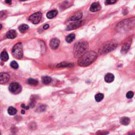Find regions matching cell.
Returning <instances> with one entry per match:
<instances>
[{"label":"cell","mask_w":135,"mask_h":135,"mask_svg":"<svg viewBox=\"0 0 135 135\" xmlns=\"http://www.w3.org/2000/svg\"><path fill=\"white\" fill-rule=\"evenodd\" d=\"M84 21H76L74 22H72L70 23L67 26L66 28V30L67 31H71L75 30L76 29H78L79 27L81 26L83 24H84Z\"/></svg>","instance_id":"6"},{"label":"cell","mask_w":135,"mask_h":135,"mask_svg":"<svg viewBox=\"0 0 135 135\" xmlns=\"http://www.w3.org/2000/svg\"><path fill=\"white\" fill-rule=\"evenodd\" d=\"M12 55L17 59H21L23 57V46L21 43H18L12 49Z\"/></svg>","instance_id":"4"},{"label":"cell","mask_w":135,"mask_h":135,"mask_svg":"<svg viewBox=\"0 0 135 135\" xmlns=\"http://www.w3.org/2000/svg\"><path fill=\"white\" fill-rule=\"evenodd\" d=\"M28 83L29 84L31 85V86H36L38 84V81L36 79H29L28 80Z\"/></svg>","instance_id":"22"},{"label":"cell","mask_w":135,"mask_h":135,"mask_svg":"<svg viewBox=\"0 0 135 135\" xmlns=\"http://www.w3.org/2000/svg\"><path fill=\"white\" fill-rule=\"evenodd\" d=\"M89 48V44L86 41H79L75 43L73 48V55L74 57L79 58L87 52Z\"/></svg>","instance_id":"2"},{"label":"cell","mask_w":135,"mask_h":135,"mask_svg":"<svg viewBox=\"0 0 135 135\" xmlns=\"http://www.w3.org/2000/svg\"><path fill=\"white\" fill-rule=\"evenodd\" d=\"M134 92L132 91H129L126 94V97L128 99H131L132 98L134 97Z\"/></svg>","instance_id":"27"},{"label":"cell","mask_w":135,"mask_h":135,"mask_svg":"<svg viewBox=\"0 0 135 135\" xmlns=\"http://www.w3.org/2000/svg\"><path fill=\"white\" fill-rule=\"evenodd\" d=\"M7 112L9 115L11 116H13V115H15L16 113H17V110H16V109L15 108H14L13 107H10L9 108V109H8Z\"/></svg>","instance_id":"20"},{"label":"cell","mask_w":135,"mask_h":135,"mask_svg":"<svg viewBox=\"0 0 135 135\" xmlns=\"http://www.w3.org/2000/svg\"><path fill=\"white\" fill-rule=\"evenodd\" d=\"M5 3L9 4H11L12 3V1L11 0H5Z\"/></svg>","instance_id":"29"},{"label":"cell","mask_w":135,"mask_h":135,"mask_svg":"<svg viewBox=\"0 0 135 135\" xmlns=\"http://www.w3.org/2000/svg\"><path fill=\"white\" fill-rule=\"evenodd\" d=\"M104 95L102 93H98L95 95V100L97 102H100L103 99Z\"/></svg>","instance_id":"24"},{"label":"cell","mask_w":135,"mask_h":135,"mask_svg":"<svg viewBox=\"0 0 135 135\" xmlns=\"http://www.w3.org/2000/svg\"><path fill=\"white\" fill-rule=\"evenodd\" d=\"M118 0H106L105 4L106 5H111L116 3Z\"/></svg>","instance_id":"26"},{"label":"cell","mask_w":135,"mask_h":135,"mask_svg":"<svg viewBox=\"0 0 135 135\" xmlns=\"http://www.w3.org/2000/svg\"><path fill=\"white\" fill-rule=\"evenodd\" d=\"M118 46V43L115 41L112 40L105 43L99 50V53L103 55L113 51Z\"/></svg>","instance_id":"3"},{"label":"cell","mask_w":135,"mask_h":135,"mask_svg":"<svg viewBox=\"0 0 135 135\" xmlns=\"http://www.w3.org/2000/svg\"><path fill=\"white\" fill-rule=\"evenodd\" d=\"M10 66H11V67L12 68H13L14 69H17L18 68V65L17 62L15 61H13L11 62V64H10Z\"/></svg>","instance_id":"25"},{"label":"cell","mask_w":135,"mask_h":135,"mask_svg":"<svg viewBox=\"0 0 135 135\" xmlns=\"http://www.w3.org/2000/svg\"><path fill=\"white\" fill-rule=\"evenodd\" d=\"M58 13V12L57 10H52V11H49L48 13L47 14V17L48 18H49V19L53 18L55 17V16L57 15Z\"/></svg>","instance_id":"16"},{"label":"cell","mask_w":135,"mask_h":135,"mask_svg":"<svg viewBox=\"0 0 135 135\" xmlns=\"http://www.w3.org/2000/svg\"><path fill=\"white\" fill-rule=\"evenodd\" d=\"M10 76L7 73H0V84L7 82L9 80Z\"/></svg>","instance_id":"7"},{"label":"cell","mask_w":135,"mask_h":135,"mask_svg":"<svg viewBox=\"0 0 135 135\" xmlns=\"http://www.w3.org/2000/svg\"><path fill=\"white\" fill-rule=\"evenodd\" d=\"M20 1H26V0H20Z\"/></svg>","instance_id":"32"},{"label":"cell","mask_w":135,"mask_h":135,"mask_svg":"<svg viewBox=\"0 0 135 135\" xmlns=\"http://www.w3.org/2000/svg\"><path fill=\"white\" fill-rule=\"evenodd\" d=\"M2 26L1 24H0V30L2 29Z\"/></svg>","instance_id":"31"},{"label":"cell","mask_w":135,"mask_h":135,"mask_svg":"<svg viewBox=\"0 0 135 135\" xmlns=\"http://www.w3.org/2000/svg\"><path fill=\"white\" fill-rule=\"evenodd\" d=\"M82 17V13L81 12H77V13L73 14L70 18V20L72 21H76L80 20Z\"/></svg>","instance_id":"10"},{"label":"cell","mask_w":135,"mask_h":135,"mask_svg":"<svg viewBox=\"0 0 135 135\" xmlns=\"http://www.w3.org/2000/svg\"><path fill=\"white\" fill-rule=\"evenodd\" d=\"M114 79H115V77L113 74L109 73H107L106 75L105 76V81L108 83H111L113 81Z\"/></svg>","instance_id":"15"},{"label":"cell","mask_w":135,"mask_h":135,"mask_svg":"<svg viewBox=\"0 0 135 135\" xmlns=\"http://www.w3.org/2000/svg\"><path fill=\"white\" fill-rule=\"evenodd\" d=\"M60 44V40L57 38H53L51 39L50 43V46L52 49H57Z\"/></svg>","instance_id":"8"},{"label":"cell","mask_w":135,"mask_h":135,"mask_svg":"<svg viewBox=\"0 0 135 135\" xmlns=\"http://www.w3.org/2000/svg\"><path fill=\"white\" fill-rule=\"evenodd\" d=\"M42 82L45 84H49L51 82V78L49 77H43L42 78Z\"/></svg>","instance_id":"23"},{"label":"cell","mask_w":135,"mask_h":135,"mask_svg":"<svg viewBox=\"0 0 135 135\" xmlns=\"http://www.w3.org/2000/svg\"><path fill=\"white\" fill-rule=\"evenodd\" d=\"M18 88H19V84H18V83L14 82L10 84L9 89L10 92H14L18 90Z\"/></svg>","instance_id":"11"},{"label":"cell","mask_w":135,"mask_h":135,"mask_svg":"<svg viewBox=\"0 0 135 135\" xmlns=\"http://www.w3.org/2000/svg\"><path fill=\"white\" fill-rule=\"evenodd\" d=\"M130 47V44L129 43H126L121 47V53L123 55H125L129 50Z\"/></svg>","instance_id":"12"},{"label":"cell","mask_w":135,"mask_h":135,"mask_svg":"<svg viewBox=\"0 0 135 135\" xmlns=\"http://www.w3.org/2000/svg\"><path fill=\"white\" fill-rule=\"evenodd\" d=\"M74 39H75V34L72 33V34H70L66 36V41L68 43H71L74 40Z\"/></svg>","instance_id":"19"},{"label":"cell","mask_w":135,"mask_h":135,"mask_svg":"<svg viewBox=\"0 0 135 135\" xmlns=\"http://www.w3.org/2000/svg\"><path fill=\"white\" fill-rule=\"evenodd\" d=\"M21 113L22 114H24V111L23 110H22V111H21Z\"/></svg>","instance_id":"30"},{"label":"cell","mask_w":135,"mask_h":135,"mask_svg":"<svg viewBox=\"0 0 135 135\" xmlns=\"http://www.w3.org/2000/svg\"><path fill=\"white\" fill-rule=\"evenodd\" d=\"M74 64L73 63H69V62H61V63H59L57 66V68H64V67H69L71 68L73 66Z\"/></svg>","instance_id":"13"},{"label":"cell","mask_w":135,"mask_h":135,"mask_svg":"<svg viewBox=\"0 0 135 135\" xmlns=\"http://www.w3.org/2000/svg\"><path fill=\"white\" fill-rule=\"evenodd\" d=\"M97 58V54L94 51H89L79 58L78 63L81 66H87L94 62Z\"/></svg>","instance_id":"1"},{"label":"cell","mask_w":135,"mask_h":135,"mask_svg":"<svg viewBox=\"0 0 135 135\" xmlns=\"http://www.w3.org/2000/svg\"><path fill=\"white\" fill-rule=\"evenodd\" d=\"M130 119L128 117H122L120 120V124H123V125H128L130 122Z\"/></svg>","instance_id":"17"},{"label":"cell","mask_w":135,"mask_h":135,"mask_svg":"<svg viewBox=\"0 0 135 135\" xmlns=\"http://www.w3.org/2000/svg\"><path fill=\"white\" fill-rule=\"evenodd\" d=\"M49 28V24H45L44 26H43V29L44 30H47Z\"/></svg>","instance_id":"28"},{"label":"cell","mask_w":135,"mask_h":135,"mask_svg":"<svg viewBox=\"0 0 135 135\" xmlns=\"http://www.w3.org/2000/svg\"><path fill=\"white\" fill-rule=\"evenodd\" d=\"M29 29V26L26 24H22L18 28V30L21 33H24Z\"/></svg>","instance_id":"21"},{"label":"cell","mask_w":135,"mask_h":135,"mask_svg":"<svg viewBox=\"0 0 135 135\" xmlns=\"http://www.w3.org/2000/svg\"><path fill=\"white\" fill-rule=\"evenodd\" d=\"M42 15V14L41 12H36V13L33 14L31 16H30L29 20L33 24H38L41 20Z\"/></svg>","instance_id":"5"},{"label":"cell","mask_w":135,"mask_h":135,"mask_svg":"<svg viewBox=\"0 0 135 135\" xmlns=\"http://www.w3.org/2000/svg\"><path fill=\"white\" fill-rule=\"evenodd\" d=\"M101 9V5L99 2H95L92 4L90 7L91 12H97Z\"/></svg>","instance_id":"9"},{"label":"cell","mask_w":135,"mask_h":135,"mask_svg":"<svg viewBox=\"0 0 135 135\" xmlns=\"http://www.w3.org/2000/svg\"><path fill=\"white\" fill-rule=\"evenodd\" d=\"M0 58H1L2 61H7L8 59H9V57L7 52L3 51L1 53V55H0Z\"/></svg>","instance_id":"18"},{"label":"cell","mask_w":135,"mask_h":135,"mask_svg":"<svg viewBox=\"0 0 135 135\" xmlns=\"http://www.w3.org/2000/svg\"><path fill=\"white\" fill-rule=\"evenodd\" d=\"M16 35H17V34H16V32L15 30H11L7 32L6 36H7V38L8 39H12L15 38Z\"/></svg>","instance_id":"14"}]
</instances>
